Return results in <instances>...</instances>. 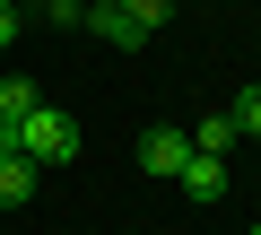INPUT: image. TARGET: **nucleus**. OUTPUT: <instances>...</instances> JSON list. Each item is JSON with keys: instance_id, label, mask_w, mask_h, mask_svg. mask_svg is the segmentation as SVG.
I'll list each match as a JSON object with an SVG mask.
<instances>
[{"instance_id": "4468645a", "label": "nucleus", "mask_w": 261, "mask_h": 235, "mask_svg": "<svg viewBox=\"0 0 261 235\" xmlns=\"http://www.w3.org/2000/svg\"><path fill=\"white\" fill-rule=\"evenodd\" d=\"M252 235H261V226H252Z\"/></svg>"}, {"instance_id": "0eeeda50", "label": "nucleus", "mask_w": 261, "mask_h": 235, "mask_svg": "<svg viewBox=\"0 0 261 235\" xmlns=\"http://www.w3.org/2000/svg\"><path fill=\"white\" fill-rule=\"evenodd\" d=\"M35 105H44V87H35V79H0V113H18V122H27Z\"/></svg>"}, {"instance_id": "20e7f679", "label": "nucleus", "mask_w": 261, "mask_h": 235, "mask_svg": "<svg viewBox=\"0 0 261 235\" xmlns=\"http://www.w3.org/2000/svg\"><path fill=\"white\" fill-rule=\"evenodd\" d=\"M174 183H183V200H192V209H218V200H226V157H200V148H192Z\"/></svg>"}, {"instance_id": "f257e3e1", "label": "nucleus", "mask_w": 261, "mask_h": 235, "mask_svg": "<svg viewBox=\"0 0 261 235\" xmlns=\"http://www.w3.org/2000/svg\"><path fill=\"white\" fill-rule=\"evenodd\" d=\"M27 157H35V166H70V157H79V122H70L61 105H35V113H27Z\"/></svg>"}, {"instance_id": "423d86ee", "label": "nucleus", "mask_w": 261, "mask_h": 235, "mask_svg": "<svg viewBox=\"0 0 261 235\" xmlns=\"http://www.w3.org/2000/svg\"><path fill=\"white\" fill-rule=\"evenodd\" d=\"M183 131H192V148H200V157H226V148L244 140V131H235V113H200V122H183Z\"/></svg>"}, {"instance_id": "f03ea898", "label": "nucleus", "mask_w": 261, "mask_h": 235, "mask_svg": "<svg viewBox=\"0 0 261 235\" xmlns=\"http://www.w3.org/2000/svg\"><path fill=\"white\" fill-rule=\"evenodd\" d=\"M183 157H192V131H183V122H148V131H140V174L174 183V174H183Z\"/></svg>"}, {"instance_id": "7ed1b4c3", "label": "nucleus", "mask_w": 261, "mask_h": 235, "mask_svg": "<svg viewBox=\"0 0 261 235\" xmlns=\"http://www.w3.org/2000/svg\"><path fill=\"white\" fill-rule=\"evenodd\" d=\"M87 35H96V44H113V53H140V44H148V27L130 18L122 0H87Z\"/></svg>"}, {"instance_id": "1a4fd4ad", "label": "nucleus", "mask_w": 261, "mask_h": 235, "mask_svg": "<svg viewBox=\"0 0 261 235\" xmlns=\"http://www.w3.org/2000/svg\"><path fill=\"white\" fill-rule=\"evenodd\" d=\"M122 9H130V18H140V27H148V35H157V27H166V18H174V9H183V0H122Z\"/></svg>"}, {"instance_id": "9b49d317", "label": "nucleus", "mask_w": 261, "mask_h": 235, "mask_svg": "<svg viewBox=\"0 0 261 235\" xmlns=\"http://www.w3.org/2000/svg\"><path fill=\"white\" fill-rule=\"evenodd\" d=\"M0 157H27V122L18 113H0Z\"/></svg>"}, {"instance_id": "ddd939ff", "label": "nucleus", "mask_w": 261, "mask_h": 235, "mask_svg": "<svg viewBox=\"0 0 261 235\" xmlns=\"http://www.w3.org/2000/svg\"><path fill=\"white\" fill-rule=\"evenodd\" d=\"M18 9H44V0H18Z\"/></svg>"}, {"instance_id": "9d476101", "label": "nucleus", "mask_w": 261, "mask_h": 235, "mask_svg": "<svg viewBox=\"0 0 261 235\" xmlns=\"http://www.w3.org/2000/svg\"><path fill=\"white\" fill-rule=\"evenodd\" d=\"M35 18H44V27H87V0H44Z\"/></svg>"}, {"instance_id": "6e6552de", "label": "nucleus", "mask_w": 261, "mask_h": 235, "mask_svg": "<svg viewBox=\"0 0 261 235\" xmlns=\"http://www.w3.org/2000/svg\"><path fill=\"white\" fill-rule=\"evenodd\" d=\"M226 113H235V131H244V140H261V87H235Z\"/></svg>"}, {"instance_id": "39448f33", "label": "nucleus", "mask_w": 261, "mask_h": 235, "mask_svg": "<svg viewBox=\"0 0 261 235\" xmlns=\"http://www.w3.org/2000/svg\"><path fill=\"white\" fill-rule=\"evenodd\" d=\"M35 174H44L35 157H0V209H27L35 200Z\"/></svg>"}, {"instance_id": "f8f14e48", "label": "nucleus", "mask_w": 261, "mask_h": 235, "mask_svg": "<svg viewBox=\"0 0 261 235\" xmlns=\"http://www.w3.org/2000/svg\"><path fill=\"white\" fill-rule=\"evenodd\" d=\"M18 18H27V9H18V0H0V53H9V44H18V35H27V27H18Z\"/></svg>"}]
</instances>
